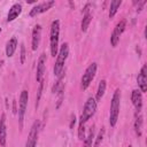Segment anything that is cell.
<instances>
[{
    "label": "cell",
    "mask_w": 147,
    "mask_h": 147,
    "mask_svg": "<svg viewBox=\"0 0 147 147\" xmlns=\"http://www.w3.org/2000/svg\"><path fill=\"white\" fill-rule=\"evenodd\" d=\"M103 136H105V127H101V130L99 131V133H98V136L95 138V141H94V146L93 147H99L100 146V144L103 140Z\"/></svg>",
    "instance_id": "7402d4cb"
},
{
    "label": "cell",
    "mask_w": 147,
    "mask_h": 147,
    "mask_svg": "<svg viewBox=\"0 0 147 147\" xmlns=\"http://www.w3.org/2000/svg\"><path fill=\"white\" fill-rule=\"evenodd\" d=\"M7 144V125H6V114H1L0 117V145L5 147Z\"/></svg>",
    "instance_id": "4fadbf2b"
},
{
    "label": "cell",
    "mask_w": 147,
    "mask_h": 147,
    "mask_svg": "<svg viewBox=\"0 0 147 147\" xmlns=\"http://www.w3.org/2000/svg\"><path fill=\"white\" fill-rule=\"evenodd\" d=\"M28 101H29V92L28 90H23L20 94V101H18V123L20 127H23V121L28 107Z\"/></svg>",
    "instance_id": "8992f818"
},
{
    "label": "cell",
    "mask_w": 147,
    "mask_h": 147,
    "mask_svg": "<svg viewBox=\"0 0 147 147\" xmlns=\"http://www.w3.org/2000/svg\"><path fill=\"white\" fill-rule=\"evenodd\" d=\"M91 21H92V15H91L90 13L84 14L83 20H82V24H80V26H82L80 29H82V31H83V32L87 31V29H88V25H90Z\"/></svg>",
    "instance_id": "ffe728a7"
},
{
    "label": "cell",
    "mask_w": 147,
    "mask_h": 147,
    "mask_svg": "<svg viewBox=\"0 0 147 147\" xmlns=\"http://www.w3.org/2000/svg\"><path fill=\"white\" fill-rule=\"evenodd\" d=\"M121 5H122V0H113V1L110 2L109 18H113V17L116 15V13H117V10H118V8H119Z\"/></svg>",
    "instance_id": "d6986e66"
},
{
    "label": "cell",
    "mask_w": 147,
    "mask_h": 147,
    "mask_svg": "<svg viewBox=\"0 0 147 147\" xmlns=\"http://www.w3.org/2000/svg\"><path fill=\"white\" fill-rule=\"evenodd\" d=\"M127 147H132V146H131V145H129V146H127Z\"/></svg>",
    "instance_id": "4316f807"
},
{
    "label": "cell",
    "mask_w": 147,
    "mask_h": 147,
    "mask_svg": "<svg viewBox=\"0 0 147 147\" xmlns=\"http://www.w3.org/2000/svg\"><path fill=\"white\" fill-rule=\"evenodd\" d=\"M106 87H107V82L105 79L100 80L99 85H98V90H96V95H95V101H100L105 94V91H106Z\"/></svg>",
    "instance_id": "ac0fdd59"
},
{
    "label": "cell",
    "mask_w": 147,
    "mask_h": 147,
    "mask_svg": "<svg viewBox=\"0 0 147 147\" xmlns=\"http://www.w3.org/2000/svg\"><path fill=\"white\" fill-rule=\"evenodd\" d=\"M59 36H60V21L54 20L51 24V32H49V48L51 55L55 57L59 52Z\"/></svg>",
    "instance_id": "7a4b0ae2"
},
{
    "label": "cell",
    "mask_w": 147,
    "mask_h": 147,
    "mask_svg": "<svg viewBox=\"0 0 147 147\" xmlns=\"http://www.w3.org/2000/svg\"><path fill=\"white\" fill-rule=\"evenodd\" d=\"M125 28H126V21H125V20L119 21V22L116 24V26L114 28V31H113V33H111V36H110V44H111L113 47H116V46H117V44H118V41H119V37H121L122 33L124 32Z\"/></svg>",
    "instance_id": "ba28073f"
},
{
    "label": "cell",
    "mask_w": 147,
    "mask_h": 147,
    "mask_svg": "<svg viewBox=\"0 0 147 147\" xmlns=\"http://www.w3.org/2000/svg\"><path fill=\"white\" fill-rule=\"evenodd\" d=\"M96 69H98V64H96L95 62L91 63V64L86 68L85 72H84L83 76H82V79H80V87H82L83 90H86V88L90 86V84L92 83V80H93L94 77H95Z\"/></svg>",
    "instance_id": "277c9868"
},
{
    "label": "cell",
    "mask_w": 147,
    "mask_h": 147,
    "mask_svg": "<svg viewBox=\"0 0 147 147\" xmlns=\"http://www.w3.org/2000/svg\"><path fill=\"white\" fill-rule=\"evenodd\" d=\"M68 54H69V45L68 42H63L57 52L56 61L54 64V75L56 77H59L63 72V68H64V63L68 57Z\"/></svg>",
    "instance_id": "3957f363"
},
{
    "label": "cell",
    "mask_w": 147,
    "mask_h": 147,
    "mask_svg": "<svg viewBox=\"0 0 147 147\" xmlns=\"http://www.w3.org/2000/svg\"><path fill=\"white\" fill-rule=\"evenodd\" d=\"M119 107H121V91H119V88H116L113 94V98H111L110 111H109V124L111 127H114L117 123Z\"/></svg>",
    "instance_id": "6da1fadb"
},
{
    "label": "cell",
    "mask_w": 147,
    "mask_h": 147,
    "mask_svg": "<svg viewBox=\"0 0 147 147\" xmlns=\"http://www.w3.org/2000/svg\"><path fill=\"white\" fill-rule=\"evenodd\" d=\"M0 33H1V28H0Z\"/></svg>",
    "instance_id": "83f0119b"
},
{
    "label": "cell",
    "mask_w": 147,
    "mask_h": 147,
    "mask_svg": "<svg viewBox=\"0 0 147 147\" xmlns=\"http://www.w3.org/2000/svg\"><path fill=\"white\" fill-rule=\"evenodd\" d=\"M16 48H17V39L15 37H13L11 39L8 40V42L6 45V55L8 57H11L14 55Z\"/></svg>",
    "instance_id": "2e32d148"
},
{
    "label": "cell",
    "mask_w": 147,
    "mask_h": 147,
    "mask_svg": "<svg viewBox=\"0 0 147 147\" xmlns=\"http://www.w3.org/2000/svg\"><path fill=\"white\" fill-rule=\"evenodd\" d=\"M42 88H44V80H41V82L39 83V88H38L37 98H36V108H37L38 105H39V100H40V96H41V93H42Z\"/></svg>",
    "instance_id": "cb8c5ba5"
},
{
    "label": "cell",
    "mask_w": 147,
    "mask_h": 147,
    "mask_svg": "<svg viewBox=\"0 0 147 147\" xmlns=\"http://www.w3.org/2000/svg\"><path fill=\"white\" fill-rule=\"evenodd\" d=\"M131 101L137 111H140L142 108V93L140 90H133L131 93Z\"/></svg>",
    "instance_id": "5bb4252c"
},
{
    "label": "cell",
    "mask_w": 147,
    "mask_h": 147,
    "mask_svg": "<svg viewBox=\"0 0 147 147\" xmlns=\"http://www.w3.org/2000/svg\"><path fill=\"white\" fill-rule=\"evenodd\" d=\"M137 82H138L140 92L141 93H145L147 91V65L146 64L142 65L139 75L137 77Z\"/></svg>",
    "instance_id": "8fae6325"
},
{
    "label": "cell",
    "mask_w": 147,
    "mask_h": 147,
    "mask_svg": "<svg viewBox=\"0 0 147 147\" xmlns=\"http://www.w3.org/2000/svg\"><path fill=\"white\" fill-rule=\"evenodd\" d=\"M75 123H76V116H75V115H72V116H71V122H70V129H72V127H74Z\"/></svg>",
    "instance_id": "484cf974"
},
{
    "label": "cell",
    "mask_w": 147,
    "mask_h": 147,
    "mask_svg": "<svg viewBox=\"0 0 147 147\" xmlns=\"http://www.w3.org/2000/svg\"><path fill=\"white\" fill-rule=\"evenodd\" d=\"M40 39H41V25L37 24L34 25L33 30H32V39H31V46H32V51H37L40 44Z\"/></svg>",
    "instance_id": "7c38bea8"
},
{
    "label": "cell",
    "mask_w": 147,
    "mask_h": 147,
    "mask_svg": "<svg viewBox=\"0 0 147 147\" xmlns=\"http://www.w3.org/2000/svg\"><path fill=\"white\" fill-rule=\"evenodd\" d=\"M53 6H55V1H54V0L44 1V2H41V3L36 5V6L30 10L29 15H30V17H34V16H37V15H39V14H42V13L47 11V10L51 9Z\"/></svg>",
    "instance_id": "9c48e42d"
},
{
    "label": "cell",
    "mask_w": 147,
    "mask_h": 147,
    "mask_svg": "<svg viewBox=\"0 0 147 147\" xmlns=\"http://www.w3.org/2000/svg\"><path fill=\"white\" fill-rule=\"evenodd\" d=\"M141 130H142V116L140 115V111H137L134 119V131L138 137H141Z\"/></svg>",
    "instance_id": "e0dca14e"
},
{
    "label": "cell",
    "mask_w": 147,
    "mask_h": 147,
    "mask_svg": "<svg viewBox=\"0 0 147 147\" xmlns=\"http://www.w3.org/2000/svg\"><path fill=\"white\" fill-rule=\"evenodd\" d=\"M39 129H40V122L39 121H34V123L32 124L26 142H25V147H36L37 146V141H38V134H39Z\"/></svg>",
    "instance_id": "52a82bcc"
},
{
    "label": "cell",
    "mask_w": 147,
    "mask_h": 147,
    "mask_svg": "<svg viewBox=\"0 0 147 147\" xmlns=\"http://www.w3.org/2000/svg\"><path fill=\"white\" fill-rule=\"evenodd\" d=\"M46 54L42 53L39 59H38V63H37V74H36V80L38 83H40L44 79V74H45V67H46Z\"/></svg>",
    "instance_id": "30bf717a"
},
{
    "label": "cell",
    "mask_w": 147,
    "mask_h": 147,
    "mask_svg": "<svg viewBox=\"0 0 147 147\" xmlns=\"http://www.w3.org/2000/svg\"><path fill=\"white\" fill-rule=\"evenodd\" d=\"M25 57H26V54H25V47H24V45L22 44V45H21V63H22V64L25 62Z\"/></svg>",
    "instance_id": "d4e9b609"
},
{
    "label": "cell",
    "mask_w": 147,
    "mask_h": 147,
    "mask_svg": "<svg viewBox=\"0 0 147 147\" xmlns=\"http://www.w3.org/2000/svg\"><path fill=\"white\" fill-rule=\"evenodd\" d=\"M78 139L79 140L85 139V123L83 122H79V125H78Z\"/></svg>",
    "instance_id": "603a6c76"
},
{
    "label": "cell",
    "mask_w": 147,
    "mask_h": 147,
    "mask_svg": "<svg viewBox=\"0 0 147 147\" xmlns=\"http://www.w3.org/2000/svg\"><path fill=\"white\" fill-rule=\"evenodd\" d=\"M95 110H96V101L94 98H88L84 105V108H83V113L80 115V121L79 122H83V123H86L94 114H95Z\"/></svg>",
    "instance_id": "5b68a950"
},
{
    "label": "cell",
    "mask_w": 147,
    "mask_h": 147,
    "mask_svg": "<svg viewBox=\"0 0 147 147\" xmlns=\"http://www.w3.org/2000/svg\"><path fill=\"white\" fill-rule=\"evenodd\" d=\"M21 13H22V5L20 2L14 3L9 8V11H8V15H7V22H13L14 20H16L18 17V15Z\"/></svg>",
    "instance_id": "9a60e30c"
},
{
    "label": "cell",
    "mask_w": 147,
    "mask_h": 147,
    "mask_svg": "<svg viewBox=\"0 0 147 147\" xmlns=\"http://www.w3.org/2000/svg\"><path fill=\"white\" fill-rule=\"evenodd\" d=\"M93 139H94V126L91 127L87 138L84 139V145H83V147H92V141H93Z\"/></svg>",
    "instance_id": "44dd1931"
}]
</instances>
